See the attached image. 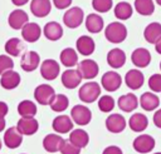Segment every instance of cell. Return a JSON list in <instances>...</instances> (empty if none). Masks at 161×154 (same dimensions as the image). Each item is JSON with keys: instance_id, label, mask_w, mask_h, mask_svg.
Segmentation results:
<instances>
[{"instance_id": "obj_11", "label": "cell", "mask_w": 161, "mask_h": 154, "mask_svg": "<svg viewBox=\"0 0 161 154\" xmlns=\"http://www.w3.org/2000/svg\"><path fill=\"white\" fill-rule=\"evenodd\" d=\"M16 128L19 129V131L23 134V135H33L38 131L39 129V123L38 120L34 118V116H21L19 120H18V124H16Z\"/></svg>"}, {"instance_id": "obj_45", "label": "cell", "mask_w": 161, "mask_h": 154, "mask_svg": "<svg viewBox=\"0 0 161 154\" xmlns=\"http://www.w3.org/2000/svg\"><path fill=\"white\" fill-rule=\"evenodd\" d=\"M153 124L161 129V109L156 110V113L153 114Z\"/></svg>"}, {"instance_id": "obj_23", "label": "cell", "mask_w": 161, "mask_h": 154, "mask_svg": "<svg viewBox=\"0 0 161 154\" xmlns=\"http://www.w3.org/2000/svg\"><path fill=\"white\" fill-rule=\"evenodd\" d=\"M107 63L111 68L113 69H119L125 65L126 63V54L122 49L119 48H114L111 49L107 54Z\"/></svg>"}, {"instance_id": "obj_18", "label": "cell", "mask_w": 161, "mask_h": 154, "mask_svg": "<svg viewBox=\"0 0 161 154\" xmlns=\"http://www.w3.org/2000/svg\"><path fill=\"white\" fill-rule=\"evenodd\" d=\"M125 83L126 85L131 89V90H137L140 89L143 83H145V78L143 74L138 70V69H131L126 73L125 75Z\"/></svg>"}, {"instance_id": "obj_24", "label": "cell", "mask_w": 161, "mask_h": 154, "mask_svg": "<svg viewBox=\"0 0 161 154\" xmlns=\"http://www.w3.org/2000/svg\"><path fill=\"white\" fill-rule=\"evenodd\" d=\"M117 105L122 111L131 113L138 106V99H137V96L135 94L127 93V94H123V95H121L118 98Z\"/></svg>"}, {"instance_id": "obj_40", "label": "cell", "mask_w": 161, "mask_h": 154, "mask_svg": "<svg viewBox=\"0 0 161 154\" xmlns=\"http://www.w3.org/2000/svg\"><path fill=\"white\" fill-rule=\"evenodd\" d=\"M148 88L153 93H161V74H153L148 78Z\"/></svg>"}, {"instance_id": "obj_1", "label": "cell", "mask_w": 161, "mask_h": 154, "mask_svg": "<svg viewBox=\"0 0 161 154\" xmlns=\"http://www.w3.org/2000/svg\"><path fill=\"white\" fill-rule=\"evenodd\" d=\"M106 39L112 44H119L127 38V28L121 21H113L104 29Z\"/></svg>"}, {"instance_id": "obj_21", "label": "cell", "mask_w": 161, "mask_h": 154, "mask_svg": "<svg viewBox=\"0 0 161 154\" xmlns=\"http://www.w3.org/2000/svg\"><path fill=\"white\" fill-rule=\"evenodd\" d=\"M20 80H21V78H20L19 73H16L15 70L11 69V70H8L4 74H1L0 85L6 90H13L19 86Z\"/></svg>"}, {"instance_id": "obj_46", "label": "cell", "mask_w": 161, "mask_h": 154, "mask_svg": "<svg viewBox=\"0 0 161 154\" xmlns=\"http://www.w3.org/2000/svg\"><path fill=\"white\" fill-rule=\"evenodd\" d=\"M9 111V106L5 101H0V118H5V115Z\"/></svg>"}, {"instance_id": "obj_4", "label": "cell", "mask_w": 161, "mask_h": 154, "mask_svg": "<svg viewBox=\"0 0 161 154\" xmlns=\"http://www.w3.org/2000/svg\"><path fill=\"white\" fill-rule=\"evenodd\" d=\"M70 118L77 125H87L92 120V111L86 105H74L70 110Z\"/></svg>"}, {"instance_id": "obj_22", "label": "cell", "mask_w": 161, "mask_h": 154, "mask_svg": "<svg viewBox=\"0 0 161 154\" xmlns=\"http://www.w3.org/2000/svg\"><path fill=\"white\" fill-rule=\"evenodd\" d=\"M52 10L50 0H31L30 11L36 18H45Z\"/></svg>"}, {"instance_id": "obj_31", "label": "cell", "mask_w": 161, "mask_h": 154, "mask_svg": "<svg viewBox=\"0 0 161 154\" xmlns=\"http://www.w3.org/2000/svg\"><path fill=\"white\" fill-rule=\"evenodd\" d=\"M143 38L147 43L155 45V43L161 38V24L156 21L150 23L143 30Z\"/></svg>"}, {"instance_id": "obj_20", "label": "cell", "mask_w": 161, "mask_h": 154, "mask_svg": "<svg viewBox=\"0 0 161 154\" xmlns=\"http://www.w3.org/2000/svg\"><path fill=\"white\" fill-rule=\"evenodd\" d=\"M75 48H77V51L80 54V55H84V56H89L93 54L94 49H96V44H94V40L88 36V35H82L77 39L75 41Z\"/></svg>"}, {"instance_id": "obj_39", "label": "cell", "mask_w": 161, "mask_h": 154, "mask_svg": "<svg viewBox=\"0 0 161 154\" xmlns=\"http://www.w3.org/2000/svg\"><path fill=\"white\" fill-rule=\"evenodd\" d=\"M113 1L112 0H92V8L97 13H107L112 9Z\"/></svg>"}, {"instance_id": "obj_41", "label": "cell", "mask_w": 161, "mask_h": 154, "mask_svg": "<svg viewBox=\"0 0 161 154\" xmlns=\"http://www.w3.org/2000/svg\"><path fill=\"white\" fill-rule=\"evenodd\" d=\"M14 68V61L10 55H0V75Z\"/></svg>"}, {"instance_id": "obj_15", "label": "cell", "mask_w": 161, "mask_h": 154, "mask_svg": "<svg viewBox=\"0 0 161 154\" xmlns=\"http://www.w3.org/2000/svg\"><path fill=\"white\" fill-rule=\"evenodd\" d=\"M8 23H9V25H10L11 29H14V30H21L23 26L26 23H29V16H28V14L24 10L16 9V10H14V11L10 13V15L8 18Z\"/></svg>"}, {"instance_id": "obj_10", "label": "cell", "mask_w": 161, "mask_h": 154, "mask_svg": "<svg viewBox=\"0 0 161 154\" xmlns=\"http://www.w3.org/2000/svg\"><path fill=\"white\" fill-rule=\"evenodd\" d=\"M60 73V65L54 59H45L40 64V75L45 80H54Z\"/></svg>"}, {"instance_id": "obj_5", "label": "cell", "mask_w": 161, "mask_h": 154, "mask_svg": "<svg viewBox=\"0 0 161 154\" xmlns=\"http://www.w3.org/2000/svg\"><path fill=\"white\" fill-rule=\"evenodd\" d=\"M55 95V91L49 84H40L34 89L35 101L40 105H49Z\"/></svg>"}, {"instance_id": "obj_50", "label": "cell", "mask_w": 161, "mask_h": 154, "mask_svg": "<svg viewBox=\"0 0 161 154\" xmlns=\"http://www.w3.org/2000/svg\"><path fill=\"white\" fill-rule=\"evenodd\" d=\"M155 1H156V4H157V5H160V6H161V0H155Z\"/></svg>"}, {"instance_id": "obj_7", "label": "cell", "mask_w": 161, "mask_h": 154, "mask_svg": "<svg viewBox=\"0 0 161 154\" xmlns=\"http://www.w3.org/2000/svg\"><path fill=\"white\" fill-rule=\"evenodd\" d=\"M122 84V78L118 73L111 70V71H106L103 75H102V79H101V85L103 86V89L106 91H116L117 89H119Z\"/></svg>"}, {"instance_id": "obj_42", "label": "cell", "mask_w": 161, "mask_h": 154, "mask_svg": "<svg viewBox=\"0 0 161 154\" xmlns=\"http://www.w3.org/2000/svg\"><path fill=\"white\" fill-rule=\"evenodd\" d=\"M59 151L62 154H80V148H78L77 145L72 144L69 140H64Z\"/></svg>"}, {"instance_id": "obj_37", "label": "cell", "mask_w": 161, "mask_h": 154, "mask_svg": "<svg viewBox=\"0 0 161 154\" xmlns=\"http://www.w3.org/2000/svg\"><path fill=\"white\" fill-rule=\"evenodd\" d=\"M68 105H69V99H68L64 94H57V95H54L53 100H52L50 104H49L50 109H52L53 111H55V113H62V111H64V110L68 108Z\"/></svg>"}, {"instance_id": "obj_48", "label": "cell", "mask_w": 161, "mask_h": 154, "mask_svg": "<svg viewBox=\"0 0 161 154\" xmlns=\"http://www.w3.org/2000/svg\"><path fill=\"white\" fill-rule=\"evenodd\" d=\"M155 50L161 55V38L155 43Z\"/></svg>"}, {"instance_id": "obj_35", "label": "cell", "mask_w": 161, "mask_h": 154, "mask_svg": "<svg viewBox=\"0 0 161 154\" xmlns=\"http://www.w3.org/2000/svg\"><path fill=\"white\" fill-rule=\"evenodd\" d=\"M133 6H135L136 11L140 15H143V16H150L155 11L153 0H135Z\"/></svg>"}, {"instance_id": "obj_14", "label": "cell", "mask_w": 161, "mask_h": 154, "mask_svg": "<svg viewBox=\"0 0 161 154\" xmlns=\"http://www.w3.org/2000/svg\"><path fill=\"white\" fill-rule=\"evenodd\" d=\"M131 61L136 68H146L151 63V54L145 48H137L131 54Z\"/></svg>"}, {"instance_id": "obj_34", "label": "cell", "mask_w": 161, "mask_h": 154, "mask_svg": "<svg viewBox=\"0 0 161 154\" xmlns=\"http://www.w3.org/2000/svg\"><path fill=\"white\" fill-rule=\"evenodd\" d=\"M113 13H114V16L118 19V20H127L132 16L133 14V8L130 3H126V1H121L118 4H116L114 9H113Z\"/></svg>"}, {"instance_id": "obj_8", "label": "cell", "mask_w": 161, "mask_h": 154, "mask_svg": "<svg viewBox=\"0 0 161 154\" xmlns=\"http://www.w3.org/2000/svg\"><path fill=\"white\" fill-rule=\"evenodd\" d=\"M155 139L151 136V135H147V134H141L138 136H136V139L133 140L132 143V146L133 149L140 153V154H146V153H150L155 148Z\"/></svg>"}, {"instance_id": "obj_30", "label": "cell", "mask_w": 161, "mask_h": 154, "mask_svg": "<svg viewBox=\"0 0 161 154\" xmlns=\"http://www.w3.org/2000/svg\"><path fill=\"white\" fill-rule=\"evenodd\" d=\"M4 49H5L6 54L10 55V56H19V55H21L24 53L25 45L19 38H10L5 43Z\"/></svg>"}, {"instance_id": "obj_28", "label": "cell", "mask_w": 161, "mask_h": 154, "mask_svg": "<svg viewBox=\"0 0 161 154\" xmlns=\"http://www.w3.org/2000/svg\"><path fill=\"white\" fill-rule=\"evenodd\" d=\"M128 126L135 133H141L148 126V119L142 113H135L128 120Z\"/></svg>"}, {"instance_id": "obj_12", "label": "cell", "mask_w": 161, "mask_h": 154, "mask_svg": "<svg viewBox=\"0 0 161 154\" xmlns=\"http://www.w3.org/2000/svg\"><path fill=\"white\" fill-rule=\"evenodd\" d=\"M126 128V119L123 118V115L121 114H111L107 116L106 119V129L109 133L113 134H118L122 133Z\"/></svg>"}, {"instance_id": "obj_47", "label": "cell", "mask_w": 161, "mask_h": 154, "mask_svg": "<svg viewBox=\"0 0 161 154\" xmlns=\"http://www.w3.org/2000/svg\"><path fill=\"white\" fill-rule=\"evenodd\" d=\"M28 1H29V0H11V3H13L14 5H16V6H23V5H25Z\"/></svg>"}, {"instance_id": "obj_27", "label": "cell", "mask_w": 161, "mask_h": 154, "mask_svg": "<svg viewBox=\"0 0 161 154\" xmlns=\"http://www.w3.org/2000/svg\"><path fill=\"white\" fill-rule=\"evenodd\" d=\"M64 139L57 134H48L43 139V148L48 153H57L60 150Z\"/></svg>"}, {"instance_id": "obj_29", "label": "cell", "mask_w": 161, "mask_h": 154, "mask_svg": "<svg viewBox=\"0 0 161 154\" xmlns=\"http://www.w3.org/2000/svg\"><path fill=\"white\" fill-rule=\"evenodd\" d=\"M140 105L142 106L143 110L152 111V110L157 109V106L160 105V99H158V96L155 93L146 91L140 98Z\"/></svg>"}, {"instance_id": "obj_51", "label": "cell", "mask_w": 161, "mask_h": 154, "mask_svg": "<svg viewBox=\"0 0 161 154\" xmlns=\"http://www.w3.org/2000/svg\"><path fill=\"white\" fill-rule=\"evenodd\" d=\"M1 146H3V144H1V140H0V149H1Z\"/></svg>"}, {"instance_id": "obj_49", "label": "cell", "mask_w": 161, "mask_h": 154, "mask_svg": "<svg viewBox=\"0 0 161 154\" xmlns=\"http://www.w3.org/2000/svg\"><path fill=\"white\" fill-rule=\"evenodd\" d=\"M5 125H6V123H5V118H0V133L5 129Z\"/></svg>"}, {"instance_id": "obj_9", "label": "cell", "mask_w": 161, "mask_h": 154, "mask_svg": "<svg viewBox=\"0 0 161 154\" xmlns=\"http://www.w3.org/2000/svg\"><path fill=\"white\" fill-rule=\"evenodd\" d=\"M40 65V56L36 51L29 50V51H24L20 59V66L24 71L30 73L34 71L38 66Z\"/></svg>"}, {"instance_id": "obj_38", "label": "cell", "mask_w": 161, "mask_h": 154, "mask_svg": "<svg viewBox=\"0 0 161 154\" xmlns=\"http://www.w3.org/2000/svg\"><path fill=\"white\" fill-rule=\"evenodd\" d=\"M116 105V101L111 96V95H102L99 99H98V109L102 111V113H109L113 110Z\"/></svg>"}, {"instance_id": "obj_16", "label": "cell", "mask_w": 161, "mask_h": 154, "mask_svg": "<svg viewBox=\"0 0 161 154\" xmlns=\"http://www.w3.org/2000/svg\"><path fill=\"white\" fill-rule=\"evenodd\" d=\"M73 120L70 116L68 115H58L53 119V123H52V128L54 129L55 133L58 134H65V133H69L72 131L73 129Z\"/></svg>"}, {"instance_id": "obj_6", "label": "cell", "mask_w": 161, "mask_h": 154, "mask_svg": "<svg viewBox=\"0 0 161 154\" xmlns=\"http://www.w3.org/2000/svg\"><path fill=\"white\" fill-rule=\"evenodd\" d=\"M77 70L79 71V74L82 75L83 79H93L98 75V71H99V66L98 64L92 60V59H84L82 61H79L77 64Z\"/></svg>"}, {"instance_id": "obj_53", "label": "cell", "mask_w": 161, "mask_h": 154, "mask_svg": "<svg viewBox=\"0 0 161 154\" xmlns=\"http://www.w3.org/2000/svg\"><path fill=\"white\" fill-rule=\"evenodd\" d=\"M160 70H161V61H160Z\"/></svg>"}, {"instance_id": "obj_25", "label": "cell", "mask_w": 161, "mask_h": 154, "mask_svg": "<svg viewBox=\"0 0 161 154\" xmlns=\"http://www.w3.org/2000/svg\"><path fill=\"white\" fill-rule=\"evenodd\" d=\"M44 36L50 41H57L63 36V26L57 21H49L43 29Z\"/></svg>"}, {"instance_id": "obj_52", "label": "cell", "mask_w": 161, "mask_h": 154, "mask_svg": "<svg viewBox=\"0 0 161 154\" xmlns=\"http://www.w3.org/2000/svg\"><path fill=\"white\" fill-rule=\"evenodd\" d=\"M153 154H161V151H157V153H153Z\"/></svg>"}, {"instance_id": "obj_17", "label": "cell", "mask_w": 161, "mask_h": 154, "mask_svg": "<svg viewBox=\"0 0 161 154\" xmlns=\"http://www.w3.org/2000/svg\"><path fill=\"white\" fill-rule=\"evenodd\" d=\"M82 75L77 69H68L62 74V84L67 89H75L80 81H82Z\"/></svg>"}, {"instance_id": "obj_44", "label": "cell", "mask_w": 161, "mask_h": 154, "mask_svg": "<svg viewBox=\"0 0 161 154\" xmlns=\"http://www.w3.org/2000/svg\"><path fill=\"white\" fill-rule=\"evenodd\" d=\"M102 154H123V151L117 145H109V146L104 148V150L102 151Z\"/></svg>"}, {"instance_id": "obj_32", "label": "cell", "mask_w": 161, "mask_h": 154, "mask_svg": "<svg viewBox=\"0 0 161 154\" xmlns=\"http://www.w3.org/2000/svg\"><path fill=\"white\" fill-rule=\"evenodd\" d=\"M69 141L82 149V148H86L88 145V143H89V135L83 129H74L69 134Z\"/></svg>"}, {"instance_id": "obj_13", "label": "cell", "mask_w": 161, "mask_h": 154, "mask_svg": "<svg viewBox=\"0 0 161 154\" xmlns=\"http://www.w3.org/2000/svg\"><path fill=\"white\" fill-rule=\"evenodd\" d=\"M4 143L9 149H16L23 143V134L19 131V129L16 126H11L5 130Z\"/></svg>"}, {"instance_id": "obj_3", "label": "cell", "mask_w": 161, "mask_h": 154, "mask_svg": "<svg viewBox=\"0 0 161 154\" xmlns=\"http://www.w3.org/2000/svg\"><path fill=\"white\" fill-rule=\"evenodd\" d=\"M84 20V13L79 6L69 8L63 15V24L69 29L78 28Z\"/></svg>"}, {"instance_id": "obj_36", "label": "cell", "mask_w": 161, "mask_h": 154, "mask_svg": "<svg viewBox=\"0 0 161 154\" xmlns=\"http://www.w3.org/2000/svg\"><path fill=\"white\" fill-rule=\"evenodd\" d=\"M38 109H36V105L34 101L31 100H21L19 104H18V113L20 116H34L36 114Z\"/></svg>"}, {"instance_id": "obj_2", "label": "cell", "mask_w": 161, "mask_h": 154, "mask_svg": "<svg viewBox=\"0 0 161 154\" xmlns=\"http://www.w3.org/2000/svg\"><path fill=\"white\" fill-rule=\"evenodd\" d=\"M99 95H101V86L96 81H88L83 84L78 90V96L80 101L87 104L94 103L99 98Z\"/></svg>"}, {"instance_id": "obj_33", "label": "cell", "mask_w": 161, "mask_h": 154, "mask_svg": "<svg viewBox=\"0 0 161 154\" xmlns=\"http://www.w3.org/2000/svg\"><path fill=\"white\" fill-rule=\"evenodd\" d=\"M60 63L67 68H73L78 64V54L73 48H65L59 55Z\"/></svg>"}, {"instance_id": "obj_19", "label": "cell", "mask_w": 161, "mask_h": 154, "mask_svg": "<svg viewBox=\"0 0 161 154\" xmlns=\"http://www.w3.org/2000/svg\"><path fill=\"white\" fill-rule=\"evenodd\" d=\"M42 35V29L36 23H26L21 29V36L26 43H35Z\"/></svg>"}, {"instance_id": "obj_26", "label": "cell", "mask_w": 161, "mask_h": 154, "mask_svg": "<svg viewBox=\"0 0 161 154\" xmlns=\"http://www.w3.org/2000/svg\"><path fill=\"white\" fill-rule=\"evenodd\" d=\"M86 28L91 34H98L104 28L103 18L99 14H96V13L88 14L87 18H86Z\"/></svg>"}, {"instance_id": "obj_43", "label": "cell", "mask_w": 161, "mask_h": 154, "mask_svg": "<svg viewBox=\"0 0 161 154\" xmlns=\"http://www.w3.org/2000/svg\"><path fill=\"white\" fill-rule=\"evenodd\" d=\"M52 1H53V5L59 10H64L69 8L72 4V0H52Z\"/></svg>"}]
</instances>
